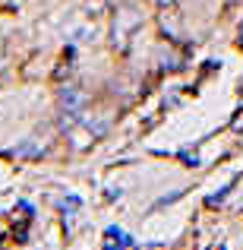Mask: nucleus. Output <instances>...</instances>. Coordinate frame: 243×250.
I'll return each mask as SVG.
<instances>
[{
  "label": "nucleus",
  "instance_id": "5",
  "mask_svg": "<svg viewBox=\"0 0 243 250\" xmlns=\"http://www.w3.org/2000/svg\"><path fill=\"white\" fill-rule=\"evenodd\" d=\"M231 127H234V130H243V114L234 117V124H231Z\"/></svg>",
  "mask_w": 243,
  "mask_h": 250
},
{
  "label": "nucleus",
  "instance_id": "6",
  "mask_svg": "<svg viewBox=\"0 0 243 250\" xmlns=\"http://www.w3.org/2000/svg\"><path fill=\"white\" fill-rule=\"evenodd\" d=\"M161 3H168V0H161Z\"/></svg>",
  "mask_w": 243,
  "mask_h": 250
},
{
  "label": "nucleus",
  "instance_id": "4",
  "mask_svg": "<svg viewBox=\"0 0 243 250\" xmlns=\"http://www.w3.org/2000/svg\"><path fill=\"white\" fill-rule=\"evenodd\" d=\"M3 67H6V51H3V44H0V73H3Z\"/></svg>",
  "mask_w": 243,
  "mask_h": 250
},
{
  "label": "nucleus",
  "instance_id": "3",
  "mask_svg": "<svg viewBox=\"0 0 243 250\" xmlns=\"http://www.w3.org/2000/svg\"><path fill=\"white\" fill-rule=\"evenodd\" d=\"M60 209H63V215H76V209H79V200H76V196H70V200L60 203Z\"/></svg>",
  "mask_w": 243,
  "mask_h": 250
},
{
  "label": "nucleus",
  "instance_id": "1",
  "mask_svg": "<svg viewBox=\"0 0 243 250\" xmlns=\"http://www.w3.org/2000/svg\"><path fill=\"white\" fill-rule=\"evenodd\" d=\"M104 238H108V247H136V241L130 238L127 231H120V228H108V231H104Z\"/></svg>",
  "mask_w": 243,
  "mask_h": 250
},
{
  "label": "nucleus",
  "instance_id": "2",
  "mask_svg": "<svg viewBox=\"0 0 243 250\" xmlns=\"http://www.w3.org/2000/svg\"><path fill=\"white\" fill-rule=\"evenodd\" d=\"M60 98H63V108H67L70 114H79V108H82V102H85V98L79 95V92H73V89H67Z\"/></svg>",
  "mask_w": 243,
  "mask_h": 250
}]
</instances>
